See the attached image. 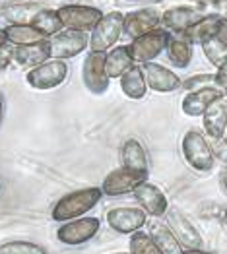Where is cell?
Segmentation results:
<instances>
[{
	"mask_svg": "<svg viewBox=\"0 0 227 254\" xmlns=\"http://www.w3.org/2000/svg\"><path fill=\"white\" fill-rule=\"evenodd\" d=\"M101 198H103L101 187H85V189L66 192L53 206L51 217L57 223H66V221L83 217L101 202Z\"/></svg>",
	"mask_w": 227,
	"mask_h": 254,
	"instance_id": "1",
	"label": "cell"
},
{
	"mask_svg": "<svg viewBox=\"0 0 227 254\" xmlns=\"http://www.w3.org/2000/svg\"><path fill=\"white\" fill-rule=\"evenodd\" d=\"M181 153L188 163V167L194 169L196 173H210L216 167L212 144H210L206 134L200 132L198 128H190L185 132V136L181 140Z\"/></svg>",
	"mask_w": 227,
	"mask_h": 254,
	"instance_id": "2",
	"label": "cell"
},
{
	"mask_svg": "<svg viewBox=\"0 0 227 254\" xmlns=\"http://www.w3.org/2000/svg\"><path fill=\"white\" fill-rule=\"evenodd\" d=\"M124 27L123 12H107L101 21L89 33V51L91 53H109L115 43L121 39Z\"/></svg>",
	"mask_w": 227,
	"mask_h": 254,
	"instance_id": "3",
	"label": "cell"
},
{
	"mask_svg": "<svg viewBox=\"0 0 227 254\" xmlns=\"http://www.w3.org/2000/svg\"><path fill=\"white\" fill-rule=\"evenodd\" d=\"M101 229V219L95 215H83L78 219L61 223L57 229V239L66 247H82L93 241Z\"/></svg>",
	"mask_w": 227,
	"mask_h": 254,
	"instance_id": "4",
	"label": "cell"
},
{
	"mask_svg": "<svg viewBox=\"0 0 227 254\" xmlns=\"http://www.w3.org/2000/svg\"><path fill=\"white\" fill-rule=\"evenodd\" d=\"M70 72V66L66 61L61 59H49L47 63L39 64L37 68L29 70L25 74V82L29 87L39 89V91H47V89H55L66 82Z\"/></svg>",
	"mask_w": 227,
	"mask_h": 254,
	"instance_id": "5",
	"label": "cell"
},
{
	"mask_svg": "<svg viewBox=\"0 0 227 254\" xmlns=\"http://www.w3.org/2000/svg\"><path fill=\"white\" fill-rule=\"evenodd\" d=\"M57 12L64 29H74L82 33H91L93 27L105 16L99 8L87 6V4H64L61 8H57Z\"/></svg>",
	"mask_w": 227,
	"mask_h": 254,
	"instance_id": "6",
	"label": "cell"
},
{
	"mask_svg": "<svg viewBox=\"0 0 227 254\" xmlns=\"http://www.w3.org/2000/svg\"><path fill=\"white\" fill-rule=\"evenodd\" d=\"M47 49L51 59L68 61L82 55L85 49H89V35L74 29H62L57 35L47 39Z\"/></svg>",
	"mask_w": 227,
	"mask_h": 254,
	"instance_id": "7",
	"label": "cell"
},
{
	"mask_svg": "<svg viewBox=\"0 0 227 254\" xmlns=\"http://www.w3.org/2000/svg\"><path fill=\"white\" fill-rule=\"evenodd\" d=\"M171 39V33L165 31L163 27L153 29L150 33H146L138 39H132V43L128 45L130 55L134 59L136 64H146V63H155V59L165 53L167 43Z\"/></svg>",
	"mask_w": 227,
	"mask_h": 254,
	"instance_id": "8",
	"label": "cell"
},
{
	"mask_svg": "<svg viewBox=\"0 0 227 254\" xmlns=\"http://www.w3.org/2000/svg\"><path fill=\"white\" fill-rule=\"evenodd\" d=\"M144 181H148V175L121 165L105 175L101 190H103V196L117 198V196H124V194H132Z\"/></svg>",
	"mask_w": 227,
	"mask_h": 254,
	"instance_id": "9",
	"label": "cell"
},
{
	"mask_svg": "<svg viewBox=\"0 0 227 254\" xmlns=\"http://www.w3.org/2000/svg\"><path fill=\"white\" fill-rule=\"evenodd\" d=\"M165 223L175 233L177 241L185 251L190 249H204V237L198 231V227L186 217L179 208H169L165 213Z\"/></svg>",
	"mask_w": 227,
	"mask_h": 254,
	"instance_id": "10",
	"label": "cell"
},
{
	"mask_svg": "<svg viewBox=\"0 0 227 254\" xmlns=\"http://www.w3.org/2000/svg\"><path fill=\"white\" fill-rule=\"evenodd\" d=\"M148 213L138 206V208H132V206H126V208H111L107 210V225L121 235H132L136 231H142L146 225H148Z\"/></svg>",
	"mask_w": 227,
	"mask_h": 254,
	"instance_id": "11",
	"label": "cell"
},
{
	"mask_svg": "<svg viewBox=\"0 0 227 254\" xmlns=\"http://www.w3.org/2000/svg\"><path fill=\"white\" fill-rule=\"evenodd\" d=\"M105 53H87L82 63V82L83 87L93 95H103L109 91L111 80L105 74Z\"/></svg>",
	"mask_w": 227,
	"mask_h": 254,
	"instance_id": "12",
	"label": "cell"
},
{
	"mask_svg": "<svg viewBox=\"0 0 227 254\" xmlns=\"http://www.w3.org/2000/svg\"><path fill=\"white\" fill-rule=\"evenodd\" d=\"M132 196L136 198L138 206H140L150 217H153V219L165 217L167 210L171 208L165 192L161 190L157 185L150 183V181H144L136 190L132 192Z\"/></svg>",
	"mask_w": 227,
	"mask_h": 254,
	"instance_id": "13",
	"label": "cell"
},
{
	"mask_svg": "<svg viewBox=\"0 0 227 254\" xmlns=\"http://www.w3.org/2000/svg\"><path fill=\"white\" fill-rule=\"evenodd\" d=\"M159 27H161V14L155 8H140L124 14L123 33L130 39H138Z\"/></svg>",
	"mask_w": 227,
	"mask_h": 254,
	"instance_id": "14",
	"label": "cell"
},
{
	"mask_svg": "<svg viewBox=\"0 0 227 254\" xmlns=\"http://www.w3.org/2000/svg\"><path fill=\"white\" fill-rule=\"evenodd\" d=\"M204 16V10L198 6H173L161 14V27L169 33L181 35Z\"/></svg>",
	"mask_w": 227,
	"mask_h": 254,
	"instance_id": "15",
	"label": "cell"
},
{
	"mask_svg": "<svg viewBox=\"0 0 227 254\" xmlns=\"http://www.w3.org/2000/svg\"><path fill=\"white\" fill-rule=\"evenodd\" d=\"M140 66H142V72H144L148 89L157 91V93H171V91L181 89L183 80L173 70H169L167 66L157 63H146L140 64Z\"/></svg>",
	"mask_w": 227,
	"mask_h": 254,
	"instance_id": "16",
	"label": "cell"
},
{
	"mask_svg": "<svg viewBox=\"0 0 227 254\" xmlns=\"http://www.w3.org/2000/svg\"><path fill=\"white\" fill-rule=\"evenodd\" d=\"M224 97H226V91L218 85L202 87V89H196V91H188L181 101V109H183L186 117H202L214 101L224 99Z\"/></svg>",
	"mask_w": 227,
	"mask_h": 254,
	"instance_id": "17",
	"label": "cell"
},
{
	"mask_svg": "<svg viewBox=\"0 0 227 254\" xmlns=\"http://www.w3.org/2000/svg\"><path fill=\"white\" fill-rule=\"evenodd\" d=\"M202 125H204V134L208 140H222L227 134V103L226 97L214 101L202 115Z\"/></svg>",
	"mask_w": 227,
	"mask_h": 254,
	"instance_id": "18",
	"label": "cell"
},
{
	"mask_svg": "<svg viewBox=\"0 0 227 254\" xmlns=\"http://www.w3.org/2000/svg\"><path fill=\"white\" fill-rule=\"evenodd\" d=\"M121 165L150 177V157L138 138H128L121 146Z\"/></svg>",
	"mask_w": 227,
	"mask_h": 254,
	"instance_id": "19",
	"label": "cell"
},
{
	"mask_svg": "<svg viewBox=\"0 0 227 254\" xmlns=\"http://www.w3.org/2000/svg\"><path fill=\"white\" fill-rule=\"evenodd\" d=\"M136 63L130 55V49L128 45H119V47H113L109 53H105V74L109 76V80H119L121 76H124L130 68H134Z\"/></svg>",
	"mask_w": 227,
	"mask_h": 254,
	"instance_id": "20",
	"label": "cell"
},
{
	"mask_svg": "<svg viewBox=\"0 0 227 254\" xmlns=\"http://www.w3.org/2000/svg\"><path fill=\"white\" fill-rule=\"evenodd\" d=\"M148 233L153 239L155 247L159 249L161 254H183L185 249L181 247V243L177 241L175 233L171 231V227L167 225L163 219H151V223L148 225Z\"/></svg>",
	"mask_w": 227,
	"mask_h": 254,
	"instance_id": "21",
	"label": "cell"
},
{
	"mask_svg": "<svg viewBox=\"0 0 227 254\" xmlns=\"http://www.w3.org/2000/svg\"><path fill=\"white\" fill-rule=\"evenodd\" d=\"M222 14H206L204 18L196 21L194 25H190L185 33H181V37L186 39L190 45H202L204 41L216 37L218 33V27L222 23Z\"/></svg>",
	"mask_w": 227,
	"mask_h": 254,
	"instance_id": "22",
	"label": "cell"
},
{
	"mask_svg": "<svg viewBox=\"0 0 227 254\" xmlns=\"http://www.w3.org/2000/svg\"><path fill=\"white\" fill-rule=\"evenodd\" d=\"M49 57V49H47V41L35 43V45H27V47H14V63L25 68L27 72L37 68L39 64L47 63Z\"/></svg>",
	"mask_w": 227,
	"mask_h": 254,
	"instance_id": "23",
	"label": "cell"
},
{
	"mask_svg": "<svg viewBox=\"0 0 227 254\" xmlns=\"http://www.w3.org/2000/svg\"><path fill=\"white\" fill-rule=\"evenodd\" d=\"M8 45L12 47H27V45H35V43L47 41V37L41 31H37L31 23H8L4 27Z\"/></svg>",
	"mask_w": 227,
	"mask_h": 254,
	"instance_id": "24",
	"label": "cell"
},
{
	"mask_svg": "<svg viewBox=\"0 0 227 254\" xmlns=\"http://www.w3.org/2000/svg\"><path fill=\"white\" fill-rule=\"evenodd\" d=\"M119 84H121V91H123L128 99H132V101L144 99L146 93H148V84H146L144 72H142V66L140 64H136L124 76H121L119 78Z\"/></svg>",
	"mask_w": 227,
	"mask_h": 254,
	"instance_id": "25",
	"label": "cell"
},
{
	"mask_svg": "<svg viewBox=\"0 0 227 254\" xmlns=\"http://www.w3.org/2000/svg\"><path fill=\"white\" fill-rule=\"evenodd\" d=\"M43 8L45 6H43L41 2H35V0H31V2H27V0H23V2H10V4L4 6L2 16L10 23H31L33 18L41 12Z\"/></svg>",
	"mask_w": 227,
	"mask_h": 254,
	"instance_id": "26",
	"label": "cell"
},
{
	"mask_svg": "<svg viewBox=\"0 0 227 254\" xmlns=\"http://www.w3.org/2000/svg\"><path fill=\"white\" fill-rule=\"evenodd\" d=\"M165 55L175 68L185 70L192 63V45L186 39H183L181 35H171L165 47Z\"/></svg>",
	"mask_w": 227,
	"mask_h": 254,
	"instance_id": "27",
	"label": "cell"
},
{
	"mask_svg": "<svg viewBox=\"0 0 227 254\" xmlns=\"http://www.w3.org/2000/svg\"><path fill=\"white\" fill-rule=\"evenodd\" d=\"M31 25H33L37 31H41L47 39L53 37V35H57L59 31L64 29L61 23V18H59V12L53 10V8H43L41 12L33 18Z\"/></svg>",
	"mask_w": 227,
	"mask_h": 254,
	"instance_id": "28",
	"label": "cell"
},
{
	"mask_svg": "<svg viewBox=\"0 0 227 254\" xmlns=\"http://www.w3.org/2000/svg\"><path fill=\"white\" fill-rule=\"evenodd\" d=\"M200 47H202V53H204V57L208 59V63L212 64L216 70L227 61V47L218 37L208 39Z\"/></svg>",
	"mask_w": 227,
	"mask_h": 254,
	"instance_id": "29",
	"label": "cell"
},
{
	"mask_svg": "<svg viewBox=\"0 0 227 254\" xmlns=\"http://www.w3.org/2000/svg\"><path fill=\"white\" fill-rule=\"evenodd\" d=\"M128 253H132V254H161L148 231H136V233L130 235V241H128Z\"/></svg>",
	"mask_w": 227,
	"mask_h": 254,
	"instance_id": "30",
	"label": "cell"
},
{
	"mask_svg": "<svg viewBox=\"0 0 227 254\" xmlns=\"http://www.w3.org/2000/svg\"><path fill=\"white\" fill-rule=\"evenodd\" d=\"M0 254H49V251L33 241H6L0 245Z\"/></svg>",
	"mask_w": 227,
	"mask_h": 254,
	"instance_id": "31",
	"label": "cell"
},
{
	"mask_svg": "<svg viewBox=\"0 0 227 254\" xmlns=\"http://www.w3.org/2000/svg\"><path fill=\"white\" fill-rule=\"evenodd\" d=\"M210 85H216V72H202V74H194L190 78L183 80V89L186 93L188 91H196V89H202V87H210Z\"/></svg>",
	"mask_w": 227,
	"mask_h": 254,
	"instance_id": "32",
	"label": "cell"
},
{
	"mask_svg": "<svg viewBox=\"0 0 227 254\" xmlns=\"http://www.w3.org/2000/svg\"><path fill=\"white\" fill-rule=\"evenodd\" d=\"M210 144H212V151H214V159L218 163H222L224 169H227V138L210 140Z\"/></svg>",
	"mask_w": 227,
	"mask_h": 254,
	"instance_id": "33",
	"label": "cell"
},
{
	"mask_svg": "<svg viewBox=\"0 0 227 254\" xmlns=\"http://www.w3.org/2000/svg\"><path fill=\"white\" fill-rule=\"evenodd\" d=\"M12 63H14V47L6 43L0 47V72L6 70Z\"/></svg>",
	"mask_w": 227,
	"mask_h": 254,
	"instance_id": "34",
	"label": "cell"
},
{
	"mask_svg": "<svg viewBox=\"0 0 227 254\" xmlns=\"http://www.w3.org/2000/svg\"><path fill=\"white\" fill-rule=\"evenodd\" d=\"M216 85L222 87L224 91L227 89V61L216 70Z\"/></svg>",
	"mask_w": 227,
	"mask_h": 254,
	"instance_id": "35",
	"label": "cell"
},
{
	"mask_svg": "<svg viewBox=\"0 0 227 254\" xmlns=\"http://www.w3.org/2000/svg\"><path fill=\"white\" fill-rule=\"evenodd\" d=\"M216 37H218V39H220V41H222L227 47V18H226V16L222 18V23H220V27H218V33H216Z\"/></svg>",
	"mask_w": 227,
	"mask_h": 254,
	"instance_id": "36",
	"label": "cell"
},
{
	"mask_svg": "<svg viewBox=\"0 0 227 254\" xmlns=\"http://www.w3.org/2000/svg\"><path fill=\"white\" fill-rule=\"evenodd\" d=\"M4 111H6V97H4V93H2V89H0V125H2V121H4Z\"/></svg>",
	"mask_w": 227,
	"mask_h": 254,
	"instance_id": "37",
	"label": "cell"
},
{
	"mask_svg": "<svg viewBox=\"0 0 227 254\" xmlns=\"http://www.w3.org/2000/svg\"><path fill=\"white\" fill-rule=\"evenodd\" d=\"M220 185H222V190L227 194V169H224L220 175Z\"/></svg>",
	"mask_w": 227,
	"mask_h": 254,
	"instance_id": "38",
	"label": "cell"
},
{
	"mask_svg": "<svg viewBox=\"0 0 227 254\" xmlns=\"http://www.w3.org/2000/svg\"><path fill=\"white\" fill-rule=\"evenodd\" d=\"M183 254H214L210 251H204V249H190V251H185Z\"/></svg>",
	"mask_w": 227,
	"mask_h": 254,
	"instance_id": "39",
	"label": "cell"
},
{
	"mask_svg": "<svg viewBox=\"0 0 227 254\" xmlns=\"http://www.w3.org/2000/svg\"><path fill=\"white\" fill-rule=\"evenodd\" d=\"M6 43H8V39H6V33H4V27H2V29H0V47H2V45H6Z\"/></svg>",
	"mask_w": 227,
	"mask_h": 254,
	"instance_id": "40",
	"label": "cell"
},
{
	"mask_svg": "<svg viewBox=\"0 0 227 254\" xmlns=\"http://www.w3.org/2000/svg\"><path fill=\"white\" fill-rule=\"evenodd\" d=\"M198 2H206V4H220V2H227V0H198Z\"/></svg>",
	"mask_w": 227,
	"mask_h": 254,
	"instance_id": "41",
	"label": "cell"
},
{
	"mask_svg": "<svg viewBox=\"0 0 227 254\" xmlns=\"http://www.w3.org/2000/svg\"><path fill=\"white\" fill-rule=\"evenodd\" d=\"M224 225H226V227H227V210H226V212H224Z\"/></svg>",
	"mask_w": 227,
	"mask_h": 254,
	"instance_id": "42",
	"label": "cell"
},
{
	"mask_svg": "<svg viewBox=\"0 0 227 254\" xmlns=\"http://www.w3.org/2000/svg\"><path fill=\"white\" fill-rule=\"evenodd\" d=\"M109 254H132V253H109Z\"/></svg>",
	"mask_w": 227,
	"mask_h": 254,
	"instance_id": "43",
	"label": "cell"
},
{
	"mask_svg": "<svg viewBox=\"0 0 227 254\" xmlns=\"http://www.w3.org/2000/svg\"><path fill=\"white\" fill-rule=\"evenodd\" d=\"M0 194H2V183H0Z\"/></svg>",
	"mask_w": 227,
	"mask_h": 254,
	"instance_id": "44",
	"label": "cell"
},
{
	"mask_svg": "<svg viewBox=\"0 0 227 254\" xmlns=\"http://www.w3.org/2000/svg\"><path fill=\"white\" fill-rule=\"evenodd\" d=\"M130 2H138V0H130Z\"/></svg>",
	"mask_w": 227,
	"mask_h": 254,
	"instance_id": "45",
	"label": "cell"
},
{
	"mask_svg": "<svg viewBox=\"0 0 227 254\" xmlns=\"http://www.w3.org/2000/svg\"><path fill=\"white\" fill-rule=\"evenodd\" d=\"M226 103H227V95H226Z\"/></svg>",
	"mask_w": 227,
	"mask_h": 254,
	"instance_id": "46",
	"label": "cell"
},
{
	"mask_svg": "<svg viewBox=\"0 0 227 254\" xmlns=\"http://www.w3.org/2000/svg\"><path fill=\"white\" fill-rule=\"evenodd\" d=\"M226 95H227V89H226Z\"/></svg>",
	"mask_w": 227,
	"mask_h": 254,
	"instance_id": "47",
	"label": "cell"
},
{
	"mask_svg": "<svg viewBox=\"0 0 227 254\" xmlns=\"http://www.w3.org/2000/svg\"><path fill=\"white\" fill-rule=\"evenodd\" d=\"M226 138H227V134H226Z\"/></svg>",
	"mask_w": 227,
	"mask_h": 254,
	"instance_id": "48",
	"label": "cell"
},
{
	"mask_svg": "<svg viewBox=\"0 0 227 254\" xmlns=\"http://www.w3.org/2000/svg\"><path fill=\"white\" fill-rule=\"evenodd\" d=\"M226 18H227V16H226Z\"/></svg>",
	"mask_w": 227,
	"mask_h": 254,
	"instance_id": "49",
	"label": "cell"
}]
</instances>
